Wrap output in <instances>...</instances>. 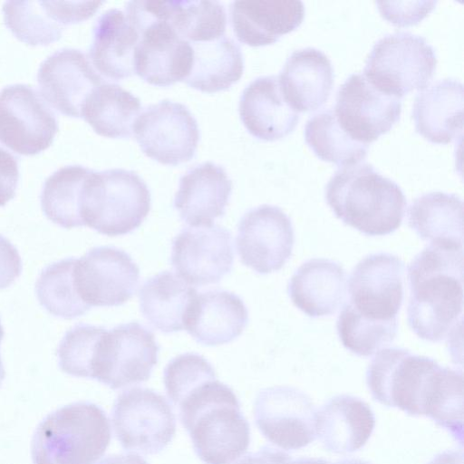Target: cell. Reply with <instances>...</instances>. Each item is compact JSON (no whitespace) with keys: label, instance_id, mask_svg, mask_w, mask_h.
<instances>
[{"label":"cell","instance_id":"cell-48","mask_svg":"<svg viewBox=\"0 0 464 464\" xmlns=\"http://www.w3.org/2000/svg\"><path fill=\"white\" fill-rule=\"evenodd\" d=\"M334 464H370V463L361 460V459H345V460L336 462Z\"/></svg>","mask_w":464,"mask_h":464},{"label":"cell","instance_id":"cell-44","mask_svg":"<svg viewBox=\"0 0 464 464\" xmlns=\"http://www.w3.org/2000/svg\"><path fill=\"white\" fill-rule=\"evenodd\" d=\"M291 457L277 449L265 446L258 451L249 453L235 464H287Z\"/></svg>","mask_w":464,"mask_h":464},{"label":"cell","instance_id":"cell-50","mask_svg":"<svg viewBox=\"0 0 464 464\" xmlns=\"http://www.w3.org/2000/svg\"><path fill=\"white\" fill-rule=\"evenodd\" d=\"M3 337H4V328H3L2 324H1V321H0V343L3 340Z\"/></svg>","mask_w":464,"mask_h":464},{"label":"cell","instance_id":"cell-40","mask_svg":"<svg viewBox=\"0 0 464 464\" xmlns=\"http://www.w3.org/2000/svg\"><path fill=\"white\" fill-rule=\"evenodd\" d=\"M167 395L175 405L193 389L216 379L212 365L202 355L186 353L171 359L163 372Z\"/></svg>","mask_w":464,"mask_h":464},{"label":"cell","instance_id":"cell-14","mask_svg":"<svg viewBox=\"0 0 464 464\" xmlns=\"http://www.w3.org/2000/svg\"><path fill=\"white\" fill-rule=\"evenodd\" d=\"M316 410L310 397L288 386L261 390L255 401L256 423L272 444L299 450L316 438Z\"/></svg>","mask_w":464,"mask_h":464},{"label":"cell","instance_id":"cell-37","mask_svg":"<svg viewBox=\"0 0 464 464\" xmlns=\"http://www.w3.org/2000/svg\"><path fill=\"white\" fill-rule=\"evenodd\" d=\"M75 257L55 262L45 267L36 284L40 304L50 314L63 319H73L90 310L79 296L73 279Z\"/></svg>","mask_w":464,"mask_h":464},{"label":"cell","instance_id":"cell-21","mask_svg":"<svg viewBox=\"0 0 464 464\" xmlns=\"http://www.w3.org/2000/svg\"><path fill=\"white\" fill-rule=\"evenodd\" d=\"M232 188L224 168L207 161L180 178L174 207L180 218L191 227L211 226L215 218L225 214Z\"/></svg>","mask_w":464,"mask_h":464},{"label":"cell","instance_id":"cell-22","mask_svg":"<svg viewBox=\"0 0 464 464\" xmlns=\"http://www.w3.org/2000/svg\"><path fill=\"white\" fill-rule=\"evenodd\" d=\"M229 13L237 40L256 47L274 44L296 29L305 10L301 1L240 0L230 4Z\"/></svg>","mask_w":464,"mask_h":464},{"label":"cell","instance_id":"cell-4","mask_svg":"<svg viewBox=\"0 0 464 464\" xmlns=\"http://www.w3.org/2000/svg\"><path fill=\"white\" fill-rule=\"evenodd\" d=\"M111 440L105 412L87 401L63 406L37 426L31 444L34 464H94Z\"/></svg>","mask_w":464,"mask_h":464},{"label":"cell","instance_id":"cell-16","mask_svg":"<svg viewBox=\"0 0 464 464\" xmlns=\"http://www.w3.org/2000/svg\"><path fill=\"white\" fill-rule=\"evenodd\" d=\"M291 219L278 207L264 204L240 218L236 247L241 262L258 274L280 270L293 253Z\"/></svg>","mask_w":464,"mask_h":464},{"label":"cell","instance_id":"cell-43","mask_svg":"<svg viewBox=\"0 0 464 464\" xmlns=\"http://www.w3.org/2000/svg\"><path fill=\"white\" fill-rule=\"evenodd\" d=\"M21 272L22 261L17 249L0 235V289L11 285Z\"/></svg>","mask_w":464,"mask_h":464},{"label":"cell","instance_id":"cell-15","mask_svg":"<svg viewBox=\"0 0 464 464\" xmlns=\"http://www.w3.org/2000/svg\"><path fill=\"white\" fill-rule=\"evenodd\" d=\"M404 272V262L397 256H366L350 275L347 304L365 318L396 320L403 301Z\"/></svg>","mask_w":464,"mask_h":464},{"label":"cell","instance_id":"cell-46","mask_svg":"<svg viewBox=\"0 0 464 464\" xmlns=\"http://www.w3.org/2000/svg\"><path fill=\"white\" fill-rule=\"evenodd\" d=\"M429 464H463V451L446 450L436 455Z\"/></svg>","mask_w":464,"mask_h":464},{"label":"cell","instance_id":"cell-41","mask_svg":"<svg viewBox=\"0 0 464 464\" xmlns=\"http://www.w3.org/2000/svg\"><path fill=\"white\" fill-rule=\"evenodd\" d=\"M382 15L398 26L421 21L435 7L437 2H377Z\"/></svg>","mask_w":464,"mask_h":464},{"label":"cell","instance_id":"cell-24","mask_svg":"<svg viewBox=\"0 0 464 464\" xmlns=\"http://www.w3.org/2000/svg\"><path fill=\"white\" fill-rule=\"evenodd\" d=\"M277 78L285 102L297 112L311 111L328 100L334 69L324 53L306 47L290 54Z\"/></svg>","mask_w":464,"mask_h":464},{"label":"cell","instance_id":"cell-18","mask_svg":"<svg viewBox=\"0 0 464 464\" xmlns=\"http://www.w3.org/2000/svg\"><path fill=\"white\" fill-rule=\"evenodd\" d=\"M170 261L188 285L217 284L233 267L231 233L218 225L185 227L173 239Z\"/></svg>","mask_w":464,"mask_h":464},{"label":"cell","instance_id":"cell-20","mask_svg":"<svg viewBox=\"0 0 464 464\" xmlns=\"http://www.w3.org/2000/svg\"><path fill=\"white\" fill-rule=\"evenodd\" d=\"M248 323V312L243 300L226 290H210L197 295L184 320V329L206 346L231 343Z\"/></svg>","mask_w":464,"mask_h":464},{"label":"cell","instance_id":"cell-38","mask_svg":"<svg viewBox=\"0 0 464 464\" xmlns=\"http://www.w3.org/2000/svg\"><path fill=\"white\" fill-rule=\"evenodd\" d=\"M337 334L343 345L358 356H371L392 343L398 321H376L358 314L347 303L336 322Z\"/></svg>","mask_w":464,"mask_h":464},{"label":"cell","instance_id":"cell-28","mask_svg":"<svg viewBox=\"0 0 464 464\" xmlns=\"http://www.w3.org/2000/svg\"><path fill=\"white\" fill-rule=\"evenodd\" d=\"M139 33L124 11L111 8L96 21L89 59L99 72L119 81L134 72V56Z\"/></svg>","mask_w":464,"mask_h":464},{"label":"cell","instance_id":"cell-35","mask_svg":"<svg viewBox=\"0 0 464 464\" xmlns=\"http://www.w3.org/2000/svg\"><path fill=\"white\" fill-rule=\"evenodd\" d=\"M165 19L188 43L225 35L227 14L218 1H161Z\"/></svg>","mask_w":464,"mask_h":464},{"label":"cell","instance_id":"cell-39","mask_svg":"<svg viewBox=\"0 0 464 464\" xmlns=\"http://www.w3.org/2000/svg\"><path fill=\"white\" fill-rule=\"evenodd\" d=\"M106 328L80 323L63 336L57 349L60 369L75 377L91 378L99 341Z\"/></svg>","mask_w":464,"mask_h":464},{"label":"cell","instance_id":"cell-32","mask_svg":"<svg viewBox=\"0 0 464 464\" xmlns=\"http://www.w3.org/2000/svg\"><path fill=\"white\" fill-rule=\"evenodd\" d=\"M140 110L138 97L116 83L104 82L87 97L81 117L101 136L129 138Z\"/></svg>","mask_w":464,"mask_h":464},{"label":"cell","instance_id":"cell-12","mask_svg":"<svg viewBox=\"0 0 464 464\" xmlns=\"http://www.w3.org/2000/svg\"><path fill=\"white\" fill-rule=\"evenodd\" d=\"M132 132L146 156L172 166L189 161L199 140L198 122L189 110L169 100L145 108Z\"/></svg>","mask_w":464,"mask_h":464},{"label":"cell","instance_id":"cell-6","mask_svg":"<svg viewBox=\"0 0 464 464\" xmlns=\"http://www.w3.org/2000/svg\"><path fill=\"white\" fill-rule=\"evenodd\" d=\"M150 205V189L136 172L92 170L82 192L81 216L84 226L100 234L122 236L141 225Z\"/></svg>","mask_w":464,"mask_h":464},{"label":"cell","instance_id":"cell-42","mask_svg":"<svg viewBox=\"0 0 464 464\" xmlns=\"http://www.w3.org/2000/svg\"><path fill=\"white\" fill-rule=\"evenodd\" d=\"M18 180V157L0 145V207L14 197Z\"/></svg>","mask_w":464,"mask_h":464},{"label":"cell","instance_id":"cell-8","mask_svg":"<svg viewBox=\"0 0 464 464\" xmlns=\"http://www.w3.org/2000/svg\"><path fill=\"white\" fill-rule=\"evenodd\" d=\"M435 51L422 36L408 32L386 34L370 52L363 75L376 89L401 100L422 90L432 79Z\"/></svg>","mask_w":464,"mask_h":464},{"label":"cell","instance_id":"cell-29","mask_svg":"<svg viewBox=\"0 0 464 464\" xmlns=\"http://www.w3.org/2000/svg\"><path fill=\"white\" fill-rule=\"evenodd\" d=\"M409 227L432 245L463 247V201L453 193L434 191L413 200Z\"/></svg>","mask_w":464,"mask_h":464},{"label":"cell","instance_id":"cell-34","mask_svg":"<svg viewBox=\"0 0 464 464\" xmlns=\"http://www.w3.org/2000/svg\"><path fill=\"white\" fill-rule=\"evenodd\" d=\"M304 140L319 159L340 168L362 162L368 153V145L352 139L339 125L330 108L315 113L306 121Z\"/></svg>","mask_w":464,"mask_h":464},{"label":"cell","instance_id":"cell-10","mask_svg":"<svg viewBox=\"0 0 464 464\" xmlns=\"http://www.w3.org/2000/svg\"><path fill=\"white\" fill-rule=\"evenodd\" d=\"M111 422L123 449L145 455L160 452L176 432L169 403L148 388L134 387L121 392L113 405Z\"/></svg>","mask_w":464,"mask_h":464},{"label":"cell","instance_id":"cell-36","mask_svg":"<svg viewBox=\"0 0 464 464\" xmlns=\"http://www.w3.org/2000/svg\"><path fill=\"white\" fill-rule=\"evenodd\" d=\"M4 21L20 41L30 45H45L61 38L63 24L54 1H6Z\"/></svg>","mask_w":464,"mask_h":464},{"label":"cell","instance_id":"cell-5","mask_svg":"<svg viewBox=\"0 0 464 464\" xmlns=\"http://www.w3.org/2000/svg\"><path fill=\"white\" fill-rule=\"evenodd\" d=\"M448 367L405 348H383L366 371L372 398L412 416H427L446 380Z\"/></svg>","mask_w":464,"mask_h":464},{"label":"cell","instance_id":"cell-17","mask_svg":"<svg viewBox=\"0 0 464 464\" xmlns=\"http://www.w3.org/2000/svg\"><path fill=\"white\" fill-rule=\"evenodd\" d=\"M334 112L352 139L368 145L398 121L401 102L376 89L363 74L353 73L338 89Z\"/></svg>","mask_w":464,"mask_h":464},{"label":"cell","instance_id":"cell-47","mask_svg":"<svg viewBox=\"0 0 464 464\" xmlns=\"http://www.w3.org/2000/svg\"><path fill=\"white\" fill-rule=\"evenodd\" d=\"M287 464H330L323 459L314 458H300L295 460H290Z\"/></svg>","mask_w":464,"mask_h":464},{"label":"cell","instance_id":"cell-19","mask_svg":"<svg viewBox=\"0 0 464 464\" xmlns=\"http://www.w3.org/2000/svg\"><path fill=\"white\" fill-rule=\"evenodd\" d=\"M37 81L41 95L61 113L79 118L92 90L104 82L89 57L81 50L63 48L40 65Z\"/></svg>","mask_w":464,"mask_h":464},{"label":"cell","instance_id":"cell-25","mask_svg":"<svg viewBox=\"0 0 464 464\" xmlns=\"http://www.w3.org/2000/svg\"><path fill=\"white\" fill-rule=\"evenodd\" d=\"M464 91L461 82L447 78L420 90L414 100L416 131L433 143L447 144L461 137Z\"/></svg>","mask_w":464,"mask_h":464},{"label":"cell","instance_id":"cell-13","mask_svg":"<svg viewBox=\"0 0 464 464\" xmlns=\"http://www.w3.org/2000/svg\"><path fill=\"white\" fill-rule=\"evenodd\" d=\"M73 279L79 296L90 307L119 306L135 294L140 269L125 251L96 246L76 258Z\"/></svg>","mask_w":464,"mask_h":464},{"label":"cell","instance_id":"cell-9","mask_svg":"<svg viewBox=\"0 0 464 464\" xmlns=\"http://www.w3.org/2000/svg\"><path fill=\"white\" fill-rule=\"evenodd\" d=\"M154 334L139 322L116 325L101 337L92 379L116 390L147 381L158 362Z\"/></svg>","mask_w":464,"mask_h":464},{"label":"cell","instance_id":"cell-45","mask_svg":"<svg viewBox=\"0 0 464 464\" xmlns=\"http://www.w3.org/2000/svg\"><path fill=\"white\" fill-rule=\"evenodd\" d=\"M98 464H148L146 460L141 458L138 454L129 453V454H120V455H111Z\"/></svg>","mask_w":464,"mask_h":464},{"label":"cell","instance_id":"cell-1","mask_svg":"<svg viewBox=\"0 0 464 464\" xmlns=\"http://www.w3.org/2000/svg\"><path fill=\"white\" fill-rule=\"evenodd\" d=\"M463 247L430 244L408 267L407 320L420 339L439 343L462 327Z\"/></svg>","mask_w":464,"mask_h":464},{"label":"cell","instance_id":"cell-49","mask_svg":"<svg viewBox=\"0 0 464 464\" xmlns=\"http://www.w3.org/2000/svg\"><path fill=\"white\" fill-rule=\"evenodd\" d=\"M5 368H4V365L2 362V359L0 356V386L5 379Z\"/></svg>","mask_w":464,"mask_h":464},{"label":"cell","instance_id":"cell-31","mask_svg":"<svg viewBox=\"0 0 464 464\" xmlns=\"http://www.w3.org/2000/svg\"><path fill=\"white\" fill-rule=\"evenodd\" d=\"M193 63L185 82L193 89L213 93L237 82L244 72V58L239 45L230 37L190 43Z\"/></svg>","mask_w":464,"mask_h":464},{"label":"cell","instance_id":"cell-26","mask_svg":"<svg viewBox=\"0 0 464 464\" xmlns=\"http://www.w3.org/2000/svg\"><path fill=\"white\" fill-rule=\"evenodd\" d=\"M375 425L373 411L360 398L342 394L331 398L316 412V436L330 452L345 454L363 447Z\"/></svg>","mask_w":464,"mask_h":464},{"label":"cell","instance_id":"cell-23","mask_svg":"<svg viewBox=\"0 0 464 464\" xmlns=\"http://www.w3.org/2000/svg\"><path fill=\"white\" fill-rule=\"evenodd\" d=\"M238 111L247 131L266 141L288 135L300 118L299 112L285 102L276 75L252 81L240 96Z\"/></svg>","mask_w":464,"mask_h":464},{"label":"cell","instance_id":"cell-30","mask_svg":"<svg viewBox=\"0 0 464 464\" xmlns=\"http://www.w3.org/2000/svg\"><path fill=\"white\" fill-rule=\"evenodd\" d=\"M197 290L178 275L163 271L150 277L139 292L140 309L150 324L162 333L184 329L188 308Z\"/></svg>","mask_w":464,"mask_h":464},{"label":"cell","instance_id":"cell-2","mask_svg":"<svg viewBox=\"0 0 464 464\" xmlns=\"http://www.w3.org/2000/svg\"><path fill=\"white\" fill-rule=\"evenodd\" d=\"M179 417L199 459L231 464L250 442V428L233 390L217 379L193 389L179 403Z\"/></svg>","mask_w":464,"mask_h":464},{"label":"cell","instance_id":"cell-7","mask_svg":"<svg viewBox=\"0 0 464 464\" xmlns=\"http://www.w3.org/2000/svg\"><path fill=\"white\" fill-rule=\"evenodd\" d=\"M124 12L139 33L134 72L157 86L185 81L192 67L193 49L165 19L161 1H130Z\"/></svg>","mask_w":464,"mask_h":464},{"label":"cell","instance_id":"cell-33","mask_svg":"<svg viewBox=\"0 0 464 464\" xmlns=\"http://www.w3.org/2000/svg\"><path fill=\"white\" fill-rule=\"evenodd\" d=\"M92 170L81 165H69L45 179L41 206L48 219L64 228L84 226L81 216L82 192Z\"/></svg>","mask_w":464,"mask_h":464},{"label":"cell","instance_id":"cell-3","mask_svg":"<svg viewBox=\"0 0 464 464\" xmlns=\"http://www.w3.org/2000/svg\"><path fill=\"white\" fill-rule=\"evenodd\" d=\"M325 199L336 218L361 233L375 237L397 230L406 198L397 183L369 163L340 168L325 186Z\"/></svg>","mask_w":464,"mask_h":464},{"label":"cell","instance_id":"cell-27","mask_svg":"<svg viewBox=\"0 0 464 464\" xmlns=\"http://www.w3.org/2000/svg\"><path fill=\"white\" fill-rule=\"evenodd\" d=\"M346 273L335 261L312 258L292 276L287 293L293 304L310 317L334 314L346 297Z\"/></svg>","mask_w":464,"mask_h":464},{"label":"cell","instance_id":"cell-11","mask_svg":"<svg viewBox=\"0 0 464 464\" xmlns=\"http://www.w3.org/2000/svg\"><path fill=\"white\" fill-rule=\"evenodd\" d=\"M58 131L56 114L31 85L15 83L0 91V145L14 154L32 156L46 150Z\"/></svg>","mask_w":464,"mask_h":464}]
</instances>
